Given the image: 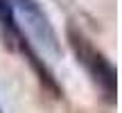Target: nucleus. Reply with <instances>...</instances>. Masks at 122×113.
<instances>
[{"label":"nucleus","mask_w":122,"mask_h":113,"mask_svg":"<svg viewBox=\"0 0 122 113\" xmlns=\"http://www.w3.org/2000/svg\"><path fill=\"white\" fill-rule=\"evenodd\" d=\"M16 9L23 14L25 25L30 27V32L36 36L41 45L50 52H59V41H57V32H54L52 23L48 21V16L43 14V9L34 2V0H14Z\"/></svg>","instance_id":"nucleus-3"},{"label":"nucleus","mask_w":122,"mask_h":113,"mask_svg":"<svg viewBox=\"0 0 122 113\" xmlns=\"http://www.w3.org/2000/svg\"><path fill=\"white\" fill-rule=\"evenodd\" d=\"M68 39H70V45H72V50H75L77 61L86 68V72L91 75V79L97 84L102 95L109 102H113L115 100V70H113V66L109 63V59H106L100 50L93 48L91 41L84 34H79V32L70 30Z\"/></svg>","instance_id":"nucleus-1"},{"label":"nucleus","mask_w":122,"mask_h":113,"mask_svg":"<svg viewBox=\"0 0 122 113\" xmlns=\"http://www.w3.org/2000/svg\"><path fill=\"white\" fill-rule=\"evenodd\" d=\"M0 30H2L7 43L11 45V48H16L18 52H20V54L32 63V68L41 75V82H45L52 91H57V84H54L52 75H50L48 68L39 61L36 52L32 50V45L27 43L25 34L20 32V25L16 23V14H14V7H11V2H9V0H0Z\"/></svg>","instance_id":"nucleus-2"}]
</instances>
